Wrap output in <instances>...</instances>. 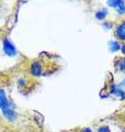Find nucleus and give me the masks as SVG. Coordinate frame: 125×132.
Returning a JSON list of instances; mask_svg holds the SVG:
<instances>
[{"instance_id": "nucleus-12", "label": "nucleus", "mask_w": 125, "mask_h": 132, "mask_svg": "<svg viewBox=\"0 0 125 132\" xmlns=\"http://www.w3.org/2000/svg\"><path fill=\"white\" fill-rule=\"evenodd\" d=\"M81 132H92V131H91V130L89 129V128H85V129H83Z\"/></svg>"}, {"instance_id": "nucleus-5", "label": "nucleus", "mask_w": 125, "mask_h": 132, "mask_svg": "<svg viewBox=\"0 0 125 132\" xmlns=\"http://www.w3.org/2000/svg\"><path fill=\"white\" fill-rule=\"evenodd\" d=\"M115 35L119 40H122L125 41V21L123 23H121L120 26L116 29V32H115Z\"/></svg>"}, {"instance_id": "nucleus-11", "label": "nucleus", "mask_w": 125, "mask_h": 132, "mask_svg": "<svg viewBox=\"0 0 125 132\" xmlns=\"http://www.w3.org/2000/svg\"><path fill=\"white\" fill-rule=\"evenodd\" d=\"M98 132H111V131L108 127H101L98 129Z\"/></svg>"}, {"instance_id": "nucleus-9", "label": "nucleus", "mask_w": 125, "mask_h": 132, "mask_svg": "<svg viewBox=\"0 0 125 132\" xmlns=\"http://www.w3.org/2000/svg\"><path fill=\"white\" fill-rule=\"evenodd\" d=\"M111 46H112V51H118V50L120 48V45H119V43H116V42H112L111 43Z\"/></svg>"}, {"instance_id": "nucleus-7", "label": "nucleus", "mask_w": 125, "mask_h": 132, "mask_svg": "<svg viewBox=\"0 0 125 132\" xmlns=\"http://www.w3.org/2000/svg\"><path fill=\"white\" fill-rule=\"evenodd\" d=\"M119 68L121 69V71L125 72V57L124 59H122L120 61V64H119Z\"/></svg>"}, {"instance_id": "nucleus-1", "label": "nucleus", "mask_w": 125, "mask_h": 132, "mask_svg": "<svg viewBox=\"0 0 125 132\" xmlns=\"http://www.w3.org/2000/svg\"><path fill=\"white\" fill-rule=\"evenodd\" d=\"M2 50H3V52H5V54L10 56V57H14L16 54H18V51H16L14 44L12 43L9 39H3Z\"/></svg>"}, {"instance_id": "nucleus-6", "label": "nucleus", "mask_w": 125, "mask_h": 132, "mask_svg": "<svg viewBox=\"0 0 125 132\" xmlns=\"http://www.w3.org/2000/svg\"><path fill=\"white\" fill-rule=\"evenodd\" d=\"M105 15H106V11H105V10L99 11V12H97V14H95V16H97L98 19H100V20H101V19H103V18H104V16H105Z\"/></svg>"}, {"instance_id": "nucleus-8", "label": "nucleus", "mask_w": 125, "mask_h": 132, "mask_svg": "<svg viewBox=\"0 0 125 132\" xmlns=\"http://www.w3.org/2000/svg\"><path fill=\"white\" fill-rule=\"evenodd\" d=\"M118 10H119V12H120V13H124V12H125V5H124V2H122V3H121V5L118 7Z\"/></svg>"}, {"instance_id": "nucleus-2", "label": "nucleus", "mask_w": 125, "mask_h": 132, "mask_svg": "<svg viewBox=\"0 0 125 132\" xmlns=\"http://www.w3.org/2000/svg\"><path fill=\"white\" fill-rule=\"evenodd\" d=\"M1 112L3 114V117H5L8 121H15L16 120V118H18V112L15 111V109L13 108V105L11 104V101H10V104L8 105L6 108H3L1 109Z\"/></svg>"}, {"instance_id": "nucleus-10", "label": "nucleus", "mask_w": 125, "mask_h": 132, "mask_svg": "<svg viewBox=\"0 0 125 132\" xmlns=\"http://www.w3.org/2000/svg\"><path fill=\"white\" fill-rule=\"evenodd\" d=\"M108 3H109V6H111V7H112V6L116 7V6H120L121 3H122V1H109Z\"/></svg>"}, {"instance_id": "nucleus-13", "label": "nucleus", "mask_w": 125, "mask_h": 132, "mask_svg": "<svg viewBox=\"0 0 125 132\" xmlns=\"http://www.w3.org/2000/svg\"><path fill=\"white\" fill-rule=\"evenodd\" d=\"M122 52H123V53H124V54H125V45H124V46L122 47Z\"/></svg>"}, {"instance_id": "nucleus-3", "label": "nucleus", "mask_w": 125, "mask_h": 132, "mask_svg": "<svg viewBox=\"0 0 125 132\" xmlns=\"http://www.w3.org/2000/svg\"><path fill=\"white\" fill-rule=\"evenodd\" d=\"M42 71H43V66H42V63L39 61L34 62V63L31 64V67H30V72H31V75L34 76V77H39L42 75Z\"/></svg>"}, {"instance_id": "nucleus-4", "label": "nucleus", "mask_w": 125, "mask_h": 132, "mask_svg": "<svg viewBox=\"0 0 125 132\" xmlns=\"http://www.w3.org/2000/svg\"><path fill=\"white\" fill-rule=\"evenodd\" d=\"M10 104V101L8 100L7 98V95H6V92L5 89L0 88V109H3Z\"/></svg>"}]
</instances>
